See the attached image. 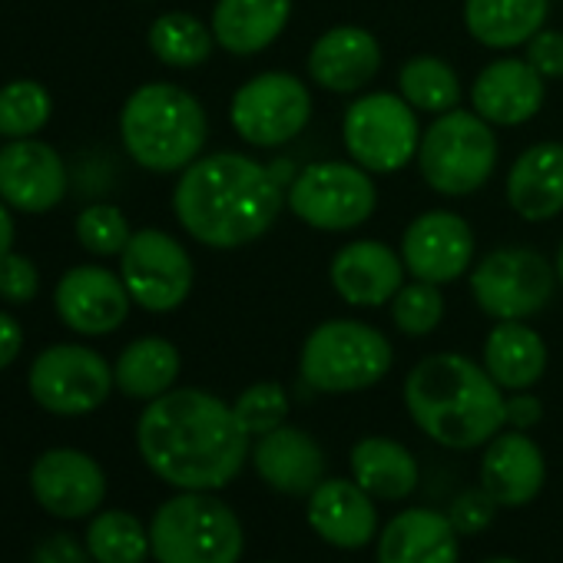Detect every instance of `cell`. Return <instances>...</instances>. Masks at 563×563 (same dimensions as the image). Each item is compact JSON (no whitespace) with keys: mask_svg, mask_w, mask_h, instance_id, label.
<instances>
[{"mask_svg":"<svg viewBox=\"0 0 563 563\" xmlns=\"http://www.w3.org/2000/svg\"><path fill=\"white\" fill-rule=\"evenodd\" d=\"M249 434L229 401L202 388H173L146 401L136 421L143 464L176 490H222L249 461Z\"/></svg>","mask_w":563,"mask_h":563,"instance_id":"obj_1","label":"cell"},{"mask_svg":"<svg viewBox=\"0 0 563 563\" xmlns=\"http://www.w3.org/2000/svg\"><path fill=\"white\" fill-rule=\"evenodd\" d=\"M286 206V186L258 159L232 150L202 153L173 189V212L183 232L219 252L258 242Z\"/></svg>","mask_w":563,"mask_h":563,"instance_id":"obj_2","label":"cell"},{"mask_svg":"<svg viewBox=\"0 0 563 563\" xmlns=\"http://www.w3.org/2000/svg\"><path fill=\"white\" fill-rule=\"evenodd\" d=\"M507 391L461 352H434L405 378V408L415 428L448 451H477L504 431Z\"/></svg>","mask_w":563,"mask_h":563,"instance_id":"obj_3","label":"cell"},{"mask_svg":"<svg viewBox=\"0 0 563 563\" xmlns=\"http://www.w3.org/2000/svg\"><path fill=\"white\" fill-rule=\"evenodd\" d=\"M120 140L140 169L156 176L183 173L206 150L209 117L186 87L153 80L126 97L120 110Z\"/></svg>","mask_w":563,"mask_h":563,"instance_id":"obj_4","label":"cell"},{"mask_svg":"<svg viewBox=\"0 0 563 563\" xmlns=\"http://www.w3.org/2000/svg\"><path fill=\"white\" fill-rule=\"evenodd\" d=\"M150 550L156 563H239L245 530L239 514L212 490H183L156 507Z\"/></svg>","mask_w":563,"mask_h":563,"instance_id":"obj_5","label":"cell"},{"mask_svg":"<svg viewBox=\"0 0 563 563\" xmlns=\"http://www.w3.org/2000/svg\"><path fill=\"white\" fill-rule=\"evenodd\" d=\"M395 345L358 319H329L309 332L299 352V375L319 395H358L388 378Z\"/></svg>","mask_w":563,"mask_h":563,"instance_id":"obj_6","label":"cell"},{"mask_svg":"<svg viewBox=\"0 0 563 563\" xmlns=\"http://www.w3.org/2000/svg\"><path fill=\"white\" fill-rule=\"evenodd\" d=\"M500 143L494 126L474 110H448L428 123L418 146V173L438 196L464 199L487 186L497 169Z\"/></svg>","mask_w":563,"mask_h":563,"instance_id":"obj_7","label":"cell"},{"mask_svg":"<svg viewBox=\"0 0 563 563\" xmlns=\"http://www.w3.org/2000/svg\"><path fill=\"white\" fill-rule=\"evenodd\" d=\"M471 299L494 322H527L543 312L556 292V268L533 249L500 245L481 255L471 272Z\"/></svg>","mask_w":563,"mask_h":563,"instance_id":"obj_8","label":"cell"},{"mask_svg":"<svg viewBox=\"0 0 563 563\" xmlns=\"http://www.w3.org/2000/svg\"><path fill=\"white\" fill-rule=\"evenodd\" d=\"M421 133L418 110L401 93L388 90L355 97L342 117V143L349 159L372 176H391L415 163Z\"/></svg>","mask_w":563,"mask_h":563,"instance_id":"obj_9","label":"cell"},{"mask_svg":"<svg viewBox=\"0 0 563 563\" xmlns=\"http://www.w3.org/2000/svg\"><path fill=\"white\" fill-rule=\"evenodd\" d=\"M286 206L309 229L352 232L378 209L375 176L349 159L309 163L286 186Z\"/></svg>","mask_w":563,"mask_h":563,"instance_id":"obj_10","label":"cell"},{"mask_svg":"<svg viewBox=\"0 0 563 563\" xmlns=\"http://www.w3.org/2000/svg\"><path fill=\"white\" fill-rule=\"evenodd\" d=\"M312 90L289 70H262L249 77L229 103L235 136L255 150H278L302 136L312 120Z\"/></svg>","mask_w":563,"mask_h":563,"instance_id":"obj_11","label":"cell"},{"mask_svg":"<svg viewBox=\"0 0 563 563\" xmlns=\"http://www.w3.org/2000/svg\"><path fill=\"white\" fill-rule=\"evenodd\" d=\"M123 286L143 312H176L196 286V265L189 249L166 229H136L120 252Z\"/></svg>","mask_w":563,"mask_h":563,"instance_id":"obj_12","label":"cell"},{"mask_svg":"<svg viewBox=\"0 0 563 563\" xmlns=\"http://www.w3.org/2000/svg\"><path fill=\"white\" fill-rule=\"evenodd\" d=\"M31 398L60 418H80L107 405L113 382V365L87 345L60 342L44 349L27 372Z\"/></svg>","mask_w":563,"mask_h":563,"instance_id":"obj_13","label":"cell"},{"mask_svg":"<svg viewBox=\"0 0 563 563\" xmlns=\"http://www.w3.org/2000/svg\"><path fill=\"white\" fill-rule=\"evenodd\" d=\"M398 252L411 278L448 286V282H457L471 272L477 239L464 216L451 209H428L405 225Z\"/></svg>","mask_w":563,"mask_h":563,"instance_id":"obj_14","label":"cell"},{"mask_svg":"<svg viewBox=\"0 0 563 563\" xmlns=\"http://www.w3.org/2000/svg\"><path fill=\"white\" fill-rule=\"evenodd\" d=\"M54 309L57 319L84 335V339H100L113 335L123 329L130 319L133 299L123 286V275L103 265H74L60 275L57 289H54Z\"/></svg>","mask_w":563,"mask_h":563,"instance_id":"obj_15","label":"cell"},{"mask_svg":"<svg viewBox=\"0 0 563 563\" xmlns=\"http://www.w3.org/2000/svg\"><path fill=\"white\" fill-rule=\"evenodd\" d=\"M70 189V173L64 156L37 140H8L0 146V199L14 212L44 216L64 202Z\"/></svg>","mask_w":563,"mask_h":563,"instance_id":"obj_16","label":"cell"},{"mask_svg":"<svg viewBox=\"0 0 563 563\" xmlns=\"http://www.w3.org/2000/svg\"><path fill=\"white\" fill-rule=\"evenodd\" d=\"M31 494L54 517H90L107 497V474L87 451L54 448L34 461Z\"/></svg>","mask_w":563,"mask_h":563,"instance_id":"obj_17","label":"cell"},{"mask_svg":"<svg viewBox=\"0 0 563 563\" xmlns=\"http://www.w3.org/2000/svg\"><path fill=\"white\" fill-rule=\"evenodd\" d=\"M405 258L382 239H355L332 255L329 282L352 309H382L405 286Z\"/></svg>","mask_w":563,"mask_h":563,"instance_id":"obj_18","label":"cell"},{"mask_svg":"<svg viewBox=\"0 0 563 563\" xmlns=\"http://www.w3.org/2000/svg\"><path fill=\"white\" fill-rule=\"evenodd\" d=\"M249 457L258 481L286 497H309L329 471L325 448L316 441V434L292 424H282L255 438Z\"/></svg>","mask_w":563,"mask_h":563,"instance_id":"obj_19","label":"cell"},{"mask_svg":"<svg viewBox=\"0 0 563 563\" xmlns=\"http://www.w3.org/2000/svg\"><path fill=\"white\" fill-rule=\"evenodd\" d=\"M306 67L319 90L355 97L382 74V44L358 24H339L316 37Z\"/></svg>","mask_w":563,"mask_h":563,"instance_id":"obj_20","label":"cell"},{"mask_svg":"<svg viewBox=\"0 0 563 563\" xmlns=\"http://www.w3.org/2000/svg\"><path fill=\"white\" fill-rule=\"evenodd\" d=\"M547 100L543 77L527 57H497L471 84V110L490 126H523Z\"/></svg>","mask_w":563,"mask_h":563,"instance_id":"obj_21","label":"cell"},{"mask_svg":"<svg viewBox=\"0 0 563 563\" xmlns=\"http://www.w3.org/2000/svg\"><path fill=\"white\" fill-rule=\"evenodd\" d=\"M306 500L309 527L335 550H362L382 530L378 500L349 477H325Z\"/></svg>","mask_w":563,"mask_h":563,"instance_id":"obj_22","label":"cell"},{"mask_svg":"<svg viewBox=\"0 0 563 563\" xmlns=\"http://www.w3.org/2000/svg\"><path fill=\"white\" fill-rule=\"evenodd\" d=\"M547 481V457L527 431H497L481 454V487L500 507H523L537 500Z\"/></svg>","mask_w":563,"mask_h":563,"instance_id":"obj_23","label":"cell"},{"mask_svg":"<svg viewBox=\"0 0 563 563\" xmlns=\"http://www.w3.org/2000/svg\"><path fill=\"white\" fill-rule=\"evenodd\" d=\"M457 530L448 514L431 507H408L395 514L375 543L378 563H461Z\"/></svg>","mask_w":563,"mask_h":563,"instance_id":"obj_24","label":"cell"},{"mask_svg":"<svg viewBox=\"0 0 563 563\" xmlns=\"http://www.w3.org/2000/svg\"><path fill=\"white\" fill-rule=\"evenodd\" d=\"M507 206L523 222H550L563 212V143L527 146L507 173Z\"/></svg>","mask_w":563,"mask_h":563,"instance_id":"obj_25","label":"cell"},{"mask_svg":"<svg viewBox=\"0 0 563 563\" xmlns=\"http://www.w3.org/2000/svg\"><path fill=\"white\" fill-rule=\"evenodd\" d=\"M296 0H216L212 34L232 57H255L286 34Z\"/></svg>","mask_w":563,"mask_h":563,"instance_id":"obj_26","label":"cell"},{"mask_svg":"<svg viewBox=\"0 0 563 563\" xmlns=\"http://www.w3.org/2000/svg\"><path fill=\"white\" fill-rule=\"evenodd\" d=\"M352 481L368 490L375 500H408L418 484H421V467L418 457L395 438L385 434H368L362 441H355L352 454Z\"/></svg>","mask_w":563,"mask_h":563,"instance_id":"obj_27","label":"cell"},{"mask_svg":"<svg viewBox=\"0 0 563 563\" xmlns=\"http://www.w3.org/2000/svg\"><path fill=\"white\" fill-rule=\"evenodd\" d=\"M547 342L527 322H497L481 349V365L504 391H527L547 372Z\"/></svg>","mask_w":563,"mask_h":563,"instance_id":"obj_28","label":"cell"},{"mask_svg":"<svg viewBox=\"0 0 563 563\" xmlns=\"http://www.w3.org/2000/svg\"><path fill=\"white\" fill-rule=\"evenodd\" d=\"M550 0H464V27L487 51L527 47L547 27Z\"/></svg>","mask_w":563,"mask_h":563,"instance_id":"obj_29","label":"cell"},{"mask_svg":"<svg viewBox=\"0 0 563 563\" xmlns=\"http://www.w3.org/2000/svg\"><path fill=\"white\" fill-rule=\"evenodd\" d=\"M179 372H183L179 349L163 335H143L130 342L113 362L117 391H123L133 401H153L173 391Z\"/></svg>","mask_w":563,"mask_h":563,"instance_id":"obj_30","label":"cell"},{"mask_svg":"<svg viewBox=\"0 0 563 563\" xmlns=\"http://www.w3.org/2000/svg\"><path fill=\"white\" fill-rule=\"evenodd\" d=\"M146 44H150V54L163 67H173V70H196L219 47L212 27L202 24L199 18L186 14V11H166V14H159L150 24Z\"/></svg>","mask_w":563,"mask_h":563,"instance_id":"obj_31","label":"cell"},{"mask_svg":"<svg viewBox=\"0 0 563 563\" xmlns=\"http://www.w3.org/2000/svg\"><path fill=\"white\" fill-rule=\"evenodd\" d=\"M398 93L428 117H441L448 110H457L461 103V77L457 70L434 54H415L398 70Z\"/></svg>","mask_w":563,"mask_h":563,"instance_id":"obj_32","label":"cell"},{"mask_svg":"<svg viewBox=\"0 0 563 563\" xmlns=\"http://www.w3.org/2000/svg\"><path fill=\"white\" fill-rule=\"evenodd\" d=\"M87 550L97 563H146L150 527L130 510H103L87 527Z\"/></svg>","mask_w":563,"mask_h":563,"instance_id":"obj_33","label":"cell"},{"mask_svg":"<svg viewBox=\"0 0 563 563\" xmlns=\"http://www.w3.org/2000/svg\"><path fill=\"white\" fill-rule=\"evenodd\" d=\"M54 117V100L37 80H11L0 87V136L27 140L37 136Z\"/></svg>","mask_w":563,"mask_h":563,"instance_id":"obj_34","label":"cell"},{"mask_svg":"<svg viewBox=\"0 0 563 563\" xmlns=\"http://www.w3.org/2000/svg\"><path fill=\"white\" fill-rule=\"evenodd\" d=\"M388 309H391V322L401 335L424 339V335L438 332V325L444 322L448 302H444L441 286L415 278V282H405L398 296L388 302Z\"/></svg>","mask_w":563,"mask_h":563,"instance_id":"obj_35","label":"cell"},{"mask_svg":"<svg viewBox=\"0 0 563 563\" xmlns=\"http://www.w3.org/2000/svg\"><path fill=\"white\" fill-rule=\"evenodd\" d=\"M232 411H235L242 431L255 441L289 421L292 398L278 382H255L245 391H239V398L232 401Z\"/></svg>","mask_w":563,"mask_h":563,"instance_id":"obj_36","label":"cell"},{"mask_svg":"<svg viewBox=\"0 0 563 563\" xmlns=\"http://www.w3.org/2000/svg\"><path fill=\"white\" fill-rule=\"evenodd\" d=\"M74 235L77 242L97 255V258H110V255H120L133 235L130 229V219L123 216L120 206H110V202H93L87 206L77 222H74Z\"/></svg>","mask_w":563,"mask_h":563,"instance_id":"obj_37","label":"cell"},{"mask_svg":"<svg viewBox=\"0 0 563 563\" xmlns=\"http://www.w3.org/2000/svg\"><path fill=\"white\" fill-rule=\"evenodd\" d=\"M41 292V268L24 252L0 255V302L8 306H31Z\"/></svg>","mask_w":563,"mask_h":563,"instance_id":"obj_38","label":"cell"},{"mask_svg":"<svg viewBox=\"0 0 563 563\" xmlns=\"http://www.w3.org/2000/svg\"><path fill=\"white\" fill-rule=\"evenodd\" d=\"M497 507H500V504L477 484V487L461 490V494L451 500L448 517H451V523H454V530H457L461 537H474V533H484V530L494 523Z\"/></svg>","mask_w":563,"mask_h":563,"instance_id":"obj_39","label":"cell"},{"mask_svg":"<svg viewBox=\"0 0 563 563\" xmlns=\"http://www.w3.org/2000/svg\"><path fill=\"white\" fill-rule=\"evenodd\" d=\"M530 67L543 77V80H560L563 77V31H537L527 41V54Z\"/></svg>","mask_w":563,"mask_h":563,"instance_id":"obj_40","label":"cell"},{"mask_svg":"<svg viewBox=\"0 0 563 563\" xmlns=\"http://www.w3.org/2000/svg\"><path fill=\"white\" fill-rule=\"evenodd\" d=\"M31 563H97L87 550V543H80L70 533H51L37 543Z\"/></svg>","mask_w":563,"mask_h":563,"instance_id":"obj_41","label":"cell"},{"mask_svg":"<svg viewBox=\"0 0 563 563\" xmlns=\"http://www.w3.org/2000/svg\"><path fill=\"white\" fill-rule=\"evenodd\" d=\"M540 418H543L540 398H533L530 391H507V401H504V424L507 428L530 431L540 424Z\"/></svg>","mask_w":563,"mask_h":563,"instance_id":"obj_42","label":"cell"},{"mask_svg":"<svg viewBox=\"0 0 563 563\" xmlns=\"http://www.w3.org/2000/svg\"><path fill=\"white\" fill-rule=\"evenodd\" d=\"M24 349V329L11 312H0V372L11 368L21 358Z\"/></svg>","mask_w":563,"mask_h":563,"instance_id":"obj_43","label":"cell"},{"mask_svg":"<svg viewBox=\"0 0 563 563\" xmlns=\"http://www.w3.org/2000/svg\"><path fill=\"white\" fill-rule=\"evenodd\" d=\"M18 239V225H14V209L0 199V255H8L14 249Z\"/></svg>","mask_w":563,"mask_h":563,"instance_id":"obj_44","label":"cell"},{"mask_svg":"<svg viewBox=\"0 0 563 563\" xmlns=\"http://www.w3.org/2000/svg\"><path fill=\"white\" fill-rule=\"evenodd\" d=\"M553 268H556V278H560V286H563V242L556 245V255H553Z\"/></svg>","mask_w":563,"mask_h":563,"instance_id":"obj_45","label":"cell"},{"mask_svg":"<svg viewBox=\"0 0 563 563\" xmlns=\"http://www.w3.org/2000/svg\"><path fill=\"white\" fill-rule=\"evenodd\" d=\"M481 563H520V560H514V556H487Z\"/></svg>","mask_w":563,"mask_h":563,"instance_id":"obj_46","label":"cell"}]
</instances>
